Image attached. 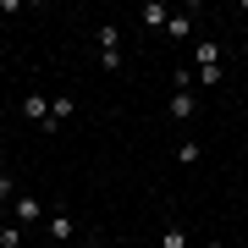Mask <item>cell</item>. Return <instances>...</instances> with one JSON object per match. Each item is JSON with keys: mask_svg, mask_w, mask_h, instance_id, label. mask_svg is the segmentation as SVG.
Instances as JSON below:
<instances>
[{"mask_svg": "<svg viewBox=\"0 0 248 248\" xmlns=\"http://www.w3.org/2000/svg\"><path fill=\"white\" fill-rule=\"evenodd\" d=\"M45 232H50V243H55V248H61V243L72 237V215H66V210H55V215H50V221H45Z\"/></svg>", "mask_w": 248, "mask_h": 248, "instance_id": "ba28073f", "label": "cell"}, {"mask_svg": "<svg viewBox=\"0 0 248 248\" xmlns=\"http://www.w3.org/2000/svg\"><path fill=\"white\" fill-rule=\"evenodd\" d=\"M160 248H187V226H177V221H171L166 232H160Z\"/></svg>", "mask_w": 248, "mask_h": 248, "instance_id": "7c38bea8", "label": "cell"}, {"mask_svg": "<svg viewBox=\"0 0 248 248\" xmlns=\"http://www.w3.org/2000/svg\"><path fill=\"white\" fill-rule=\"evenodd\" d=\"M72 110H78V105H72V94H55V99H50V122L39 127V133H45V138H55V133L72 122Z\"/></svg>", "mask_w": 248, "mask_h": 248, "instance_id": "277c9868", "label": "cell"}, {"mask_svg": "<svg viewBox=\"0 0 248 248\" xmlns=\"http://www.w3.org/2000/svg\"><path fill=\"white\" fill-rule=\"evenodd\" d=\"M22 116H28L33 127H45V122H50V94H28V99H22Z\"/></svg>", "mask_w": 248, "mask_h": 248, "instance_id": "52a82bcc", "label": "cell"}, {"mask_svg": "<svg viewBox=\"0 0 248 248\" xmlns=\"http://www.w3.org/2000/svg\"><path fill=\"white\" fill-rule=\"evenodd\" d=\"M11 221H17V226H28V232H33L39 221H50V215H45V204H39L33 193H17V199H11Z\"/></svg>", "mask_w": 248, "mask_h": 248, "instance_id": "7a4b0ae2", "label": "cell"}, {"mask_svg": "<svg viewBox=\"0 0 248 248\" xmlns=\"http://www.w3.org/2000/svg\"><path fill=\"white\" fill-rule=\"evenodd\" d=\"M50 248H55V243H50Z\"/></svg>", "mask_w": 248, "mask_h": 248, "instance_id": "e0dca14e", "label": "cell"}, {"mask_svg": "<svg viewBox=\"0 0 248 248\" xmlns=\"http://www.w3.org/2000/svg\"><path fill=\"white\" fill-rule=\"evenodd\" d=\"M204 248H226V243H221V237H210V243H204Z\"/></svg>", "mask_w": 248, "mask_h": 248, "instance_id": "5bb4252c", "label": "cell"}, {"mask_svg": "<svg viewBox=\"0 0 248 248\" xmlns=\"http://www.w3.org/2000/svg\"><path fill=\"white\" fill-rule=\"evenodd\" d=\"M199 155H204L199 138H182V143H177V166H199Z\"/></svg>", "mask_w": 248, "mask_h": 248, "instance_id": "30bf717a", "label": "cell"}, {"mask_svg": "<svg viewBox=\"0 0 248 248\" xmlns=\"http://www.w3.org/2000/svg\"><path fill=\"white\" fill-rule=\"evenodd\" d=\"M138 22H143V28H149V33H160V28H166V22H171V11H166V6H160V0H143V6H138Z\"/></svg>", "mask_w": 248, "mask_h": 248, "instance_id": "8992f818", "label": "cell"}, {"mask_svg": "<svg viewBox=\"0 0 248 248\" xmlns=\"http://www.w3.org/2000/svg\"><path fill=\"white\" fill-rule=\"evenodd\" d=\"M22 237H28V226H17V221L0 226V248H22Z\"/></svg>", "mask_w": 248, "mask_h": 248, "instance_id": "8fae6325", "label": "cell"}, {"mask_svg": "<svg viewBox=\"0 0 248 248\" xmlns=\"http://www.w3.org/2000/svg\"><path fill=\"white\" fill-rule=\"evenodd\" d=\"M83 248H99V243H83Z\"/></svg>", "mask_w": 248, "mask_h": 248, "instance_id": "2e32d148", "label": "cell"}, {"mask_svg": "<svg viewBox=\"0 0 248 248\" xmlns=\"http://www.w3.org/2000/svg\"><path fill=\"white\" fill-rule=\"evenodd\" d=\"M0 171H6V149H0Z\"/></svg>", "mask_w": 248, "mask_h": 248, "instance_id": "9a60e30c", "label": "cell"}, {"mask_svg": "<svg viewBox=\"0 0 248 248\" xmlns=\"http://www.w3.org/2000/svg\"><path fill=\"white\" fill-rule=\"evenodd\" d=\"M17 199V182H11V171H0V204H11Z\"/></svg>", "mask_w": 248, "mask_h": 248, "instance_id": "4fadbf2b", "label": "cell"}, {"mask_svg": "<svg viewBox=\"0 0 248 248\" xmlns=\"http://www.w3.org/2000/svg\"><path fill=\"white\" fill-rule=\"evenodd\" d=\"M99 72H110V78H116V72H122V33H116V22H99Z\"/></svg>", "mask_w": 248, "mask_h": 248, "instance_id": "6da1fadb", "label": "cell"}, {"mask_svg": "<svg viewBox=\"0 0 248 248\" xmlns=\"http://www.w3.org/2000/svg\"><path fill=\"white\" fill-rule=\"evenodd\" d=\"M166 116H171V122H193V116H199V89H177L166 99Z\"/></svg>", "mask_w": 248, "mask_h": 248, "instance_id": "3957f363", "label": "cell"}, {"mask_svg": "<svg viewBox=\"0 0 248 248\" xmlns=\"http://www.w3.org/2000/svg\"><path fill=\"white\" fill-rule=\"evenodd\" d=\"M221 66V45H215V39H199L193 45V72H215Z\"/></svg>", "mask_w": 248, "mask_h": 248, "instance_id": "5b68a950", "label": "cell"}, {"mask_svg": "<svg viewBox=\"0 0 248 248\" xmlns=\"http://www.w3.org/2000/svg\"><path fill=\"white\" fill-rule=\"evenodd\" d=\"M166 33H171V39H193V17H187V11H171Z\"/></svg>", "mask_w": 248, "mask_h": 248, "instance_id": "9c48e42d", "label": "cell"}]
</instances>
